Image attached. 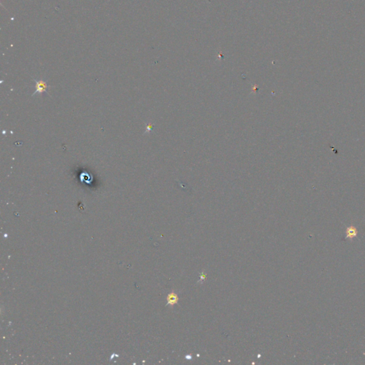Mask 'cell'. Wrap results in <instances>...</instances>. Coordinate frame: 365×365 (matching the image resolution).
<instances>
[{
	"label": "cell",
	"mask_w": 365,
	"mask_h": 365,
	"mask_svg": "<svg viewBox=\"0 0 365 365\" xmlns=\"http://www.w3.org/2000/svg\"><path fill=\"white\" fill-rule=\"evenodd\" d=\"M35 82H36V85H35V88H36V91L34 92L32 96L35 95V94H37V93L39 94H43L44 93V92H46V93L48 94V92H47V88L49 87V86H48L46 84V83L44 82V81H39V82H37V81L35 80Z\"/></svg>",
	"instance_id": "6da1fadb"
},
{
	"label": "cell",
	"mask_w": 365,
	"mask_h": 365,
	"mask_svg": "<svg viewBox=\"0 0 365 365\" xmlns=\"http://www.w3.org/2000/svg\"><path fill=\"white\" fill-rule=\"evenodd\" d=\"M357 235H358L357 229L356 228L355 226L351 225V226L347 227L345 239H350V240H352V239L357 237Z\"/></svg>",
	"instance_id": "7a4b0ae2"
},
{
	"label": "cell",
	"mask_w": 365,
	"mask_h": 365,
	"mask_svg": "<svg viewBox=\"0 0 365 365\" xmlns=\"http://www.w3.org/2000/svg\"><path fill=\"white\" fill-rule=\"evenodd\" d=\"M167 301H168V305H171L177 303V302H178L177 295L174 293V292H172V293L169 294L168 295V297H167Z\"/></svg>",
	"instance_id": "3957f363"
},
{
	"label": "cell",
	"mask_w": 365,
	"mask_h": 365,
	"mask_svg": "<svg viewBox=\"0 0 365 365\" xmlns=\"http://www.w3.org/2000/svg\"><path fill=\"white\" fill-rule=\"evenodd\" d=\"M151 128H152L151 126L149 125V126H148L147 127V129H148V130H151Z\"/></svg>",
	"instance_id": "277c9868"
}]
</instances>
